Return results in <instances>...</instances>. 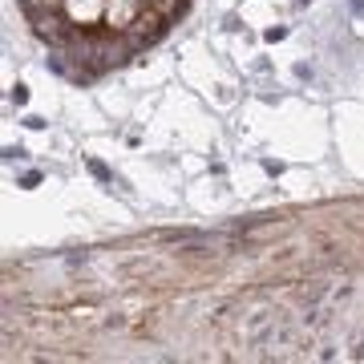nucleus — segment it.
Returning a JSON list of instances; mask_svg holds the SVG:
<instances>
[{
  "label": "nucleus",
  "instance_id": "nucleus-1",
  "mask_svg": "<svg viewBox=\"0 0 364 364\" xmlns=\"http://www.w3.org/2000/svg\"><path fill=\"white\" fill-rule=\"evenodd\" d=\"M90 170H93V174H97V178H102V182H109V170H105L102 162H90Z\"/></svg>",
  "mask_w": 364,
  "mask_h": 364
}]
</instances>
